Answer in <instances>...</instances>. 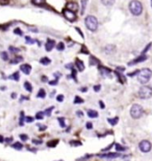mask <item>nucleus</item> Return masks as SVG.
Segmentation results:
<instances>
[{
    "label": "nucleus",
    "instance_id": "1",
    "mask_svg": "<svg viewBox=\"0 0 152 161\" xmlns=\"http://www.w3.org/2000/svg\"><path fill=\"white\" fill-rule=\"evenodd\" d=\"M152 72L150 69H142L141 70H140L137 75V79L140 83L141 84H145L151 78Z\"/></svg>",
    "mask_w": 152,
    "mask_h": 161
},
{
    "label": "nucleus",
    "instance_id": "2",
    "mask_svg": "<svg viewBox=\"0 0 152 161\" xmlns=\"http://www.w3.org/2000/svg\"><path fill=\"white\" fill-rule=\"evenodd\" d=\"M129 9L134 15H140L142 12V5L138 0H133L129 5Z\"/></svg>",
    "mask_w": 152,
    "mask_h": 161
},
{
    "label": "nucleus",
    "instance_id": "3",
    "mask_svg": "<svg viewBox=\"0 0 152 161\" xmlns=\"http://www.w3.org/2000/svg\"><path fill=\"white\" fill-rule=\"evenodd\" d=\"M85 25L87 29L91 31H95L98 28V21L94 16H92V15H89L85 18Z\"/></svg>",
    "mask_w": 152,
    "mask_h": 161
},
{
    "label": "nucleus",
    "instance_id": "4",
    "mask_svg": "<svg viewBox=\"0 0 152 161\" xmlns=\"http://www.w3.org/2000/svg\"><path fill=\"white\" fill-rule=\"evenodd\" d=\"M138 94L141 99H149L152 96V88L150 86H142L140 88Z\"/></svg>",
    "mask_w": 152,
    "mask_h": 161
},
{
    "label": "nucleus",
    "instance_id": "5",
    "mask_svg": "<svg viewBox=\"0 0 152 161\" xmlns=\"http://www.w3.org/2000/svg\"><path fill=\"white\" fill-rule=\"evenodd\" d=\"M130 114H131V116L134 119H140L142 116V114H143V109H142V107L140 105L134 104V105H133L132 108H131Z\"/></svg>",
    "mask_w": 152,
    "mask_h": 161
},
{
    "label": "nucleus",
    "instance_id": "6",
    "mask_svg": "<svg viewBox=\"0 0 152 161\" xmlns=\"http://www.w3.org/2000/svg\"><path fill=\"white\" fill-rule=\"evenodd\" d=\"M140 149L142 152H149L151 149V143L149 141H141L139 144Z\"/></svg>",
    "mask_w": 152,
    "mask_h": 161
},
{
    "label": "nucleus",
    "instance_id": "7",
    "mask_svg": "<svg viewBox=\"0 0 152 161\" xmlns=\"http://www.w3.org/2000/svg\"><path fill=\"white\" fill-rule=\"evenodd\" d=\"M63 14H64V17L69 22H74L77 19L76 14L74 12H72V11H69L68 9H65L63 11Z\"/></svg>",
    "mask_w": 152,
    "mask_h": 161
},
{
    "label": "nucleus",
    "instance_id": "8",
    "mask_svg": "<svg viewBox=\"0 0 152 161\" xmlns=\"http://www.w3.org/2000/svg\"><path fill=\"white\" fill-rule=\"evenodd\" d=\"M66 9L76 13L78 10V5L77 3H75V2H69V3L67 4V5H66Z\"/></svg>",
    "mask_w": 152,
    "mask_h": 161
},
{
    "label": "nucleus",
    "instance_id": "9",
    "mask_svg": "<svg viewBox=\"0 0 152 161\" xmlns=\"http://www.w3.org/2000/svg\"><path fill=\"white\" fill-rule=\"evenodd\" d=\"M55 41L51 40V39H48L47 43L45 44V50H46L47 52H50V51L53 50V48L55 47Z\"/></svg>",
    "mask_w": 152,
    "mask_h": 161
},
{
    "label": "nucleus",
    "instance_id": "10",
    "mask_svg": "<svg viewBox=\"0 0 152 161\" xmlns=\"http://www.w3.org/2000/svg\"><path fill=\"white\" fill-rule=\"evenodd\" d=\"M20 69L25 75H28L30 73V71H31V66L28 65V64H22Z\"/></svg>",
    "mask_w": 152,
    "mask_h": 161
},
{
    "label": "nucleus",
    "instance_id": "11",
    "mask_svg": "<svg viewBox=\"0 0 152 161\" xmlns=\"http://www.w3.org/2000/svg\"><path fill=\"white\" fill-rule=\"evenodd\" d=\"M100 70L101 72V75L104 77H111V70L106 68H100Z\"/></svg>",
    "mask_w": 152,
    "mask_h": 161
},
{
    "label": "nucleus",
    "instance_id": "12",
    "mask_svg": "<svg viewBox=\"0 0 152 161\" xmlns=\"http://www.w3.org/2000/svg\"><path fill=\"white\" fill-rule=\"evenodd\" d=\"M76 65H77V67L78 69V70L79 71H83L84 69V62L82 61H80V60H77L76 61Z\"/></svg>",
    "mask_w": 152,
    "mask_h": 161
},
{
    "label": "nucleus",
    "instance_id": "13",
    "mask_svg": "<svg viewBox=\"0 0 152 161\" xmlns=\"http://www.w3.org/2000/svg\"><path fill=\"white\" fill-rule=\"evenodd\" d=\"M87 115L89 118H92V119H94V118H97L98 117V112L95 111V110H93V109H90L87 111Z\"/></svg>",
    "mask_w": 152,
    "mask_h": 161
},
{
    "label": "nucleus",
    "instance_id": "14",
    "mask_svg": "<svg viewBox=\"0 0 152 161\" xmlns=\"http://www.w3.org/2000/svg\"><path fill=\"white\" fill-rule=\"evenodd\" d=\"M40 63L46 66V65H48V64L51 63V60L48 57H43V58L40 59Z\"/></svg>",
    "mask_w": 152,
    "mask_h": 161
},
{
    "label": "nucleus",
    "instance_id": "15",
    "mask_svg": "<svg viewBox=\"0 0 152 161\" xmlns=\"http://www.w3.org/2000/svg\"><path fill=\"white\" fill-rule=\"evenodd\" d=\"M99 156L101 158H117V157H119L120 155L117 153H110V154H105V155H99Z\"/></svg>",
    "mask_w": 152,
    "mask_h": 161
},
{
    "label": "nucleus",
    "instance_id": "16",
    "mask_svg": "<svg viewBox=\"0 0 152 161\" xmlns=\"http://www.w3.org/2000/svg\"><path fill=\"white\" fill-rule=\"evenodd\" d=\"M12 146H13V148H14L15 149H18V150H20V149H21L23 148V145H22L21 143H18V142L15 143H14Z\"/></svg>",
    "mask_w": 152,
    "mask_h": 161
},
{
    "label": "nucleus",
    "instance_id": "17",
    "mask_svg": "<svg viewBox=\"0 0 152 161\" xmlns=\"http://www.w3.org/2000/svg\"><path fill=\"white\" fill-rule=\"evenodd\" d=\"M24 87L28 92H31L32 91V85L29 82H25L24 83Z\"/></svg>",
    "mask_w": 152,
    "mask_h": 161
},
{
    "label": "nucleus",
    "instance_id": "18",
    "mask_svg": "<svg viewBox=\"0 0 152 161\" xmlns=\"http://www.w3.org/2000/svg\"><path fill=\"white\" fill-rule=\"evenodd\" d=\"M101 3L104 5H112L115 3V0H101Z\"/></svg>",
    "mask_w": 152,
    "mask_h": 161
},
{
    "label": "nucleus",
    "instance_id": "19",
    "mask_svg": "<svg viewBox=\"0 0 152 161\" xmlns=\"http://www.w3.org/2000/svg\"><path fill=\"white\" fill-rule=\"evenodd\" d=\"M45 95H46V93H45V89H40L38 91V98H45Z\"/></svg>",
    "mask_w": 152,
    "mask_h": 161
},
{
    "label": "nucleus",
    "instance_id": "20",
    "mask_svg": "<svg viewBox=\"0 0 152 161\" xmlns=\"http://www.w3.org/2000/svg\"><path fill=\"white\" fill-rule=\"evenodd\" d=\"M9 79H14V80H15V81H18L19 79H20V75H19V73H18V72H15V73H14L12 76H10V77H9Z\"/></svg>",
    "mask_w": 152,
    "mask_h": 161
},
{
    "label": "nucleus",
    "instance_id": "21",
    "mask_svg": "<svg viewBox=\"0 0 152 161\" xmlns=\"http://www.w3.org/2000/svg\"><path fill=\"white\" fill-rule=\"evenodd\" d=\"M22 60H23V59H22V57H21V56H17L16 58H14V60L11 62V63H14V64H16V63H19V62H21Z\"/></svg>",
    "mask_w": 152,
    "mask_h": 161
},
{
    "label": "nucleus",
    "instance_id": "22",
    "mask_svg": "<svg viewBox=\"0 0 152 161\" xmlns=\"http://www.w3.org/2000/svg\"><path fill=\"white\" fill-rule=\"evenodd\" d=\"M58 140H54V141H51V142H48V143H47V146L48 147H55L56 145H57V143H58Z\"/></svg>",
    "mask_w": 152,
    "mask_h": 161
},
{
    "label": "nucleus",
    "instance_id": "23",
    "mask_svg": "<svg viewBox=\"0 0 152 161\" xmlns=\"http://www.w3.org/2000/svg\"><path fill=\"white\" fill-rule=\"evenodd\" d=\"M0 56H1V58H2L4 61H7V60H8V58H9V56H8L7 53H6V52H5V51L0 53Z\"/></svg>",
    "mask_w": 152,
    "mask_h": 161
},
{
    "label": "nucleus",
    "instance_id": "24",
    "mask_svg": "<svg viewBox=\"0 0 152 161\" xmlns=\"http://www.w3.org/2000/svg\"><path fill=\"white\" fill-rule=\"evenodd\" d=\"M108 121L110 122V124H111L112 126H115L117 122H118V118H114V119H109Z\"/></svg>",
    "mask_w": 152,
    "mask_h": 161
},
{
    "label": "nucleus",
    "instance_id": "25",
    "mask_svg": "<svg viewBox=\"0 0 152 161\" xmlns=\"http://www.w3.org/2000/svg\"><path fill=\"white\" fill-rule=\"evenodd\" d=\"M64 48H65V45H64V44H63L62 42H61V43H59V44L57 45V50H59V51H63Z\"/></svg>",
    "mask_w": 152,
    "mask_h": 161
},
{
    "label": "nucleus",
    "instance_id": "26",
    "mask_svg": "<svg viewBox=\"0 0 152 161\" xmlns=\"http://www.w3.org/2000/svg\"><path fill=\"white\" fill-rule=\"evenodd\" d=\"M54 108H55L54 106H52V107L48 108V109H46V110H45V111L44 112V114H45L46 116H48V117H49V116L51 115V113H52V111H53Z\"/></svg>",
    "mask_w": 152,
    "mask_h": 161
},
{
    "label": "nucleus",
    "instance_id": "27",
    "mask_svg": "<svg viewBox=\"0 0 152 161\" xmlns=\"http://www.w3.org/2000/svg\"><path fill=\"white\" fill-rule=\"evenodd\" d=\"M45 0H32V3L37 5H42L45 3Z\"/></svg>",
    "mask_w": 152,
    "mask_h": 161
},
{
    "label": "nucleus",
    "instance_id": "28",
    "mask_svg": "<svg viewBox=\"0 0 152 161\" xmlns=\"http://www.w3.org/2000/svg\"><path fill=\"white\" fill-rule=\"evenodd\" d=\"M145 59H146V57H145V56H141V57H140V58H137V60L134 61L133 62H130L129 64H132V63H137V62H140L144 61Z\"/></svg>",
    "mask_w": 152,
    "mask_h": 161
},
{
    "label": "nucleus",
    "instance_id": "29",
    "mask_svg": "<svg viewBox=\"0 0 152 161\" xmlns=\"http://www.w3.org/2000/svg\"><path fill=\"white\" fill-rule=\"evenodd\" d=\"M84 102V100L82 98H80V97H78V96H76V98H75V100H74V103H83Z\"/></svg>",
    "mask_w": 152,
    "mask_h": 161
},
{
    "label": "nucleus",
    "instance_id": "30",
    "mask_svg": "<svg viewBox=\"0 0 152 161\" xmlns=\"http://www.w3.org/2000/svg\"><path fill=\"white\" fill-rule=\"evenodd\" d=\"M36 119H44V112L39 111L36 114Z\"/></svg>",
    "mask_w": 152,
    "mask_h": 161
},
{
    "label": "nucleus",
    "instance_id": "31",
    "mask_svg": "<svg viewBox=\"0 0 152 161\" xmlns=\"http://www.w3.org/2000/svg\"><path fill=\"white\" fill-rule=\"evenodd\" d=\"M20 125L23 126L24 125V112H21V118H20Z\"/></svg>",
    "mask_w": 152,
    "mask_h": 161
},
{
    "label": "nucleus",
    "instance_id": "32",
    "mask_svg": "<svg viewBox=\"0 0 152 161\" xmlns=\"http://www.w3.org/2000/svg\"><path fill=\"white\" fill-rule=\"evenodd\" d=\"M58 120L60 122V126L61 127H65V119H64V118H59Z\"/></svg>",
    "mask_w": 152,
    "mask_h": 161
},
{
    "label": "nucleus",
    "instance_id": "33",
    "mask_svg": "<svg viewBox=\"0 0 152 161\" xmlns=\"http://www.w3.org/2000/svg\"><path fill=\"white\" fill-rule=\"evenodd\" d=\"M14 34H16V35H19V36H22L23 35V32L20 29H15L14 30Z\"/></svg>",
    "mask_w": 152,
    "mask_h": 161
},
{
    "label": "nucleus",
    "instance_id": "34",
    "mask_svg": "<svg viewBox=\"0 0 152 161\" xmlns=\"http://www.w3.org/2000/svg\"><path fill=\"white\" fill-rule=\"evenodd\" d=\"M96 63H98V61H97L94 57L92 56L91 59H90V64H91V65H94V64H96Z\"/></svg>",
    "mask_w": 152,
    "mask_h": 161
},
{
    "label": "nucleus",
    "instance_id": "35",
    "mask_svg": "<svg viewBox=\"0 0 152 161\" xmlns=\"http://www.w3.org/2000/svg\"><path fill=\"white\" fill-rule=\"evenodd\" d=\"M86 2L87 0H82V11H81V14H83L84 12V9H85V6H86Z\"/></svg>",
    "mask_w": 152,
    "mask_h": 161
},
{
    "label": "nucleus",
    "instance_id": "36",
    "mask_svg": "<svg viewBox=\"0 0 152 161\" xmlns=\"http://www.w3.org/2000/svg\"><path fill=\"white\" fill-rule=\"evenodd\" d=\"M25 39H26V42H27V43H28L29 45H32V44H34V43L36 42V40H34V39H30V37H26Z\"/></svg>",
    "mask_w": 152,
    "mask_h": 161
},
{
    "label": "nucleus",
    "instance_id": "37",
    "mask_svg": "<svg viewBox=\"0 0 152 161\" xmlns=\"http://www.w3.org/2000/svg\"><path fill=\"white\" fill-rule=\"evenodd\" d=\"M70 145H73V146H78V145H82V143H81L80 142L72 141V142H70Z\"/></svg>",
    "mask_w": 152,
    "mask_h": 161
},
{
    "label": "nucleus",
    "instance_id": "38",
    "mask_svg": "<svg viewBox=\"0 0 152 161\" xmlns=\"http://www.w3.org/2000/svg\"><path fill=\"white\" fill-rule=\"evenodd\" d=\"M20 138L21 139V141L25 142V141L28 140V135H26V134H21V135H20Z\"/></svg>",
    "mask_w": 152,
    "mask_h": 161
},
{
    "label": "nucleus",
    "instance_id": "39",
    "mask_svg": "<svg viewBox=\"0 0 152 161\" xmlns=\"http://www.w3.org/2000/svg\"><path fill=\"white\" fill-rule=\"evenodd\" d=\"M63 100H64V96H63L62 94H60V95H58V96H57V101H58V102H61Z\"/></svg>",
    "mask_w": 152,
    "mask_h": 161
},
{
    "label": "nucleus",
    "instance_id": "40",
    "mask_svg": "<svg viewBox=\"0 0 152 161\" xmlns=\"http://www.w3.org/2000/svg\"><path fill=\"white\" fill-rule=\"evenodd\" d=\"M10 51H12L13 53H18V52H20V49H18V48H16V47H13V46H10Z\"/></svg>",
    "mask_w": 152,
    "mask_h": 161
},
{
    "label": "nucleus",
    "instance_id": "41",
    "mask_svg": "<svg viewBox=\"0 0 152 161\" xmlns=\"http://www.w3.org/2000/svg\"><path fill=\"white\" fill-rule=\"evenodd\" d=\"M116 148H117V150H124V148L121 147L119 144H117V145H116Z\"/></svg>",
    "mask_w": 152,
    "mask_h": 161
},
{
    "label": "nucleus",
    "instance_id": "42",
    "mask_svg": "<svg viewBox=\"0 0 152 161\" xmlns=\"http://www.w3.org/2000/svg\"><path fill=\"white\" fill-rule=\"evenodd\" d=\"M33 120H34V119L31 118V117H27V118H26V121H27L28 123H31V122H33Z\"/></svg>",
    "mask_w": 152,
    "mask_h": 161
},
{
    "label": "nucleus",
    "instance_id": "43",
    "mask_svg": "<svg viewBox=\"0 0 152 161\" xmlns=\"http://www.w3.org/2000/svg\"><path fill=\"white\" fill-rule=\"evenodd\" d=\"M86 127H87V129H92V128H93V125H92V123L88 122V123L86 124Z\"/></svg>",
    "mask_w": 152,
    "mask_h": 161
},
{
    "label": "nucleus",
    "instance_id": "44",
    "mask_svg": "<svg viewBox=\"0 0 152 161\" xmlns=\"http://www.w3.org/2000/svg\"><path fill=\"white\" fill-rule=\"evenodd\" d=\"M32 142H33V143H35V144H41V143H42V141L35 140V139H34V140H33Z\"/></svg>",
    "mask_w": 152,
    "mask_h": 161
},
{
    "label": "nucleus",
    "instance_id": "45",
    "mask_svg": "<svg viewBox=\"0 0 152 161\" xmlns=\"http://www.w3.org/2000/svg\"><path fill=\"white\" fill-rule=\"evenodd\" d=\"M49 84H50V85H57V84H58V79H55L54 81H50Z\"/></svg>",
    "mask_w": 152,
    "mask_h": 161
},
{
    "label": "nucleus",
    "instance_id": "46",
    "mask_svg": "<svg viewBox=\"0 0 152 161\" xmlns=\"http://www.w3.org/2000/svg\"><path fill=\"white\" fill-rule=\"evenodd\" d=\"M94 91H96V92H98V91H100V89H101V86H95L94 87Z\"/></svg>",
    "mask_w": 152,
    "mask_h": 161
},
{
    "label": "nucleus",
    "instance_id": "47",
    "mask_svg": "<svg viewBox=\"0 0 152 161\" xmlns=\"http://www.w3.org/2000/svg\"><path fill=\"white\" fill-rule=\"evenodd\" d=\"M77 114L79 115V117H83V112H81V111H77Z\"/></svg>",
    "mask_w": 152,
    "mask_h": 161
},
{
    "label": "nucleus",
    "instance_id": "48",
    "mask_svg": "<svg viewBox=\"0 0 152 161\" xmlns=\"http://www.w3.org/2000/svg\"><path fill=\"white\" fill-rule=\"evenodd\" d=\"M4 142V137L2 135H0V143H3Z\"/></svg>",
    "mask_w": 152,
    "mask_h": 161
},
{
    "label": "nucleus",
    "instance_id": "49",
    "mask_svg": "<svg viewBox=\"0 0 152 161\" xmlns=\"http://www.w3.org/2000/svg\"><path fill=\"white\" fill-rule=\"evenodd\" d=\"M100 104H101V107L104 108V104L102 103V102H100Z\"/></svg>",
    "mask_w": 152,
    "mask_h": 161
},
{
    "label": "nucleus",
    "instance_id": "50",
    "mask_svg": "<svg viewBox=\"0 0 152 161\" xmlns=\"http://www.w3.org/2000/svg\"><path fill=\"white\" fill-rule=\"evenodd\" d=\"M13 94V95H12L13 98H15V97H16V94Z\"/></svg>",
    "mask_w": 152,
    "mask_h": 161
},
{
    "label": "nucleus",
    "instance_id": "51",
    "mask_svg": "<svg viewBox=\"0 0 152 161\" xmlns=\"http://www.w3.org/2000/svg\"><path fill=\"white\" fill-rule=\"evenodd\" d=\"M86 90H87V88H84V89H81V91H83V92L86 91Z\"/></svg>",
    "mask_w": 152,
    "mask_h": 161
},
{
    "label": "nucleus",
    "instance_id": "52",
    "mask_svg": "<svg viewBox=\"0 0 152 161\" xmlns=\"http://www.w3.org/2000/svg\"><path fill=\"white\" fill-rule=\"evenodd\" d=\"M151 6H152V0H151Z\"/></svg>",
    "mask_w": 152,
    "mask_h": 161
},
{
    "label": "nucleus",
    "instance_id": "53",
    "mask_svg": "<svg viewBox=\"0 0 152 161\" xmlns=\"http://www.w3.org/2000/svg\"><path fill=\"white\" fill-rule=\"evenodd\" d=\"M60 161H61V160H60Z\"/></svg>",
    "mask_w": 152,
    "mask_h": 161
}]
</instances>
